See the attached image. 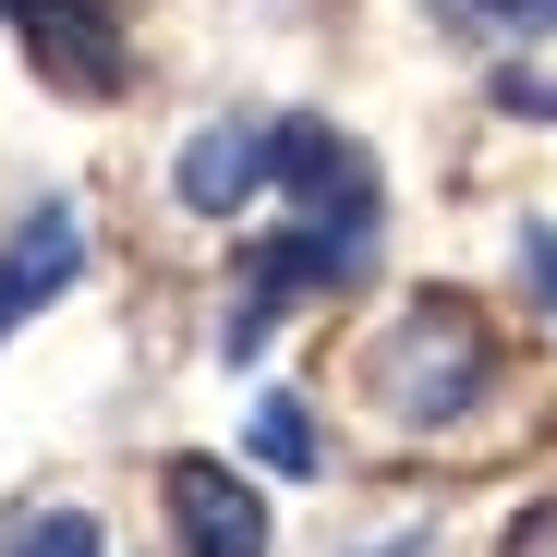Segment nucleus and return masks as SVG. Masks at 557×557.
<instances>
[{
    "label": "nucleus",
    "instance_id": "obj_1",
    "mask_svg": "<svg viewBox=\"0 0 557 557\" xmlns=\"http://www.w3.org/2000/svg\"><path fill=\"white\" fill-rule=\"evenodd\" d=\"M376 388H388L400 424H460V412L497 388V363H485V339H473V315H460V304H412L400 339L376 351Z\"/></svg>",
    "mask_w": 557,
    "mask_h": 557
},
{
    "label": "nucleus",
    "instance_id": "obj_2",
    "mask_svg": "<svg viewBox=\"0 0 557 557\" xmlns=\"http://www.w3.org/2000/svg\"><path fill=\"white\" fill-rule=\"evenodd\" d=\"M351 255H363V219H339V231L315 219V231H292V243H255V255H243V315L219 327V351L243 363V351L267 339V315H278V304L339 292V278H351Z\"/></svg>",
    "mask_w": 557,
    "mask_h": 557
},
{
    "label": "nucleus",
    "instance_id": "obj_3",
    "mask_svg": "<svg viewBox=\"0 0 557 557\" xmlns=\"http://www.w3.org/2000/svg\"><path fill=\"white\" fill-rule=\"evenodd\" d=\"M170 533H182V557H267V509L219 460H170Z\"/></svg>",
    "mask_w": 557,
    "mask_h": 557
},
{
    "label": "nucleus",
    "instance_id": "obj_4",
    "mask_svg": "<svg viewBox=\"0 0 557 557\" xmlns=\"http://www.w3.org/2000/svg\"><path fill=\"white\" fill-rule=\"evenodd\" d=\"M13 25H25V49L73 85V98H110L122 85V37H110L98 0H13Z\"/></svg>",
    "mask_w": 557,
    "mask_h": 557
},
{
    "label": "nucleus",
    "instance_id": "obj_5",
    "mask_svg": "<svg viewBox=\"0 0 557 557\" xmlns=\"http://www.w3.org/2000/svg\"><path fill=\"white\" fill-rule=\"evenodd\" d=\"M73 267H85V219H73V195H49V207L13 231V255H0V315L61 304V292H73Z\"/></svg>",
    "mask_w": 557,
    "mask_h": 557
},
{
    "label": "nucleus",
    "instance_id": "obj_6",
    "mask_svg": "<svg viewBox=\"0 0 557 557\" xmlns=\"http://www.w3.org/2000/svg\"><path fill=\"white\" fill-rule=\"evenodd\" d=\"M255 182H267V134L255 122H207L195 146H182L170 195L195 207V219H231V207H255Z\"/></svg>",
    "mask_w": 557,
    "mask_h": 557
},
{
    "label": "nucleus",
    "instance_id": "obj_7",
    "mask_svg": "<svg viewBox=\"0 0 557 557\" xmlns=\"http://www.w3.org/2000/svg\"><path fill=\"white\" fill-rule=\"evenodd\" d=\"M267 182H292L315 219H327V195H339V207H363V158H351L327 122H278V134H267Z\"/></svg>",
    "mask_w": 557,
    "mask_h": 557
},
{
    "label": "nucleus",
    "instance_id": "obj_8",
    "mask_svg": "<svg viewBox=\"0 0 557 557\" xmlns=\"http://www.w3.org/2000/svg\"><path fill=\"white\" fill-rule=\"evenodd\" d=\"M255 460H267V473H315V412H304L292 388L255 400Z\"/></svg>",
    "mask_w": 557,
    "mask_h": 557
},
{
    "label": "nucleus",
    "instance_id": "obj_9",
    "mask_svg": "<svg viewBox=\"0 0 557 557\" xmlns=\"http://www.w3.org/2000/svg\"><path fill=\"white\" fill-rule=\"evenodd\" d=\"M0 557H110V533L85 521V509H37V521H13Z\"/></svg>",
    "mask_w": 557,
    "mask_h": 557
},
{
    "label": "nucleus",
    "instance_id": "obj_10",
    "mask_svg": "<svg viewBox=\"0 0 557 557\" xmlns=\"http://www.w3.org/2000/svg\"><path fill=\"white\" fill-rule=\"evenodd\" d=\"M521 278H533V292H545V315H557V231H545V219L521 231Z\"/></svg>",
    "mask_w": 557,
    "mask_h": 557
},
{
    "label": "nucleus",
    "instance_id": "obj_11",
    "mask_svg": "<svg viewBox=\"0 0 557 557\" xmlns=\"http://www.w3.org/2000/svg\"><path fill=\"white\" fill-rule=\"evenodd\" d=\"M497 98H509V110H533V122H557V73H509Z\"/></svg>",
    "mask_w": 557,
    "mask_h": 557
},
{
    "label": "nucleus",
    "instance_id": "obj_12",
    "mask_svg": "<svg viewBox=\"0 0 557 557\" xmlns=\"http://www.w3.org/2000/svg\"><path fill=\"white\" fill-rule=\"evenodd\" d=\"M497 25H521V37H557V0H485Z\"/></svg>",
    "mask_w": 557,
    "mask_h": 557
},
{
    "label": "nucleus",
    "instance_id": "obj_13",
    "mask_svg": "<svg viewBox=\"0 0 557 557\" xmlns=\"http://www.w3.org/2000/svg\"><path fill=\"white\" fill-rule=\"evenodd\" d=\"M0 327H13V315H0Z\"/></svg>",
    "mask_w": 557,
    "mask_h": 557
}]
</instances>
